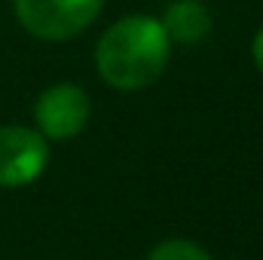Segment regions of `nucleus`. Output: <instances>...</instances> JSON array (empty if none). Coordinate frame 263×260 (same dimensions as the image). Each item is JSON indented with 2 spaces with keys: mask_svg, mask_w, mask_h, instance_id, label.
<instances>
[{
  "mask_svg": "<svg viewBox=\"0 0 263 260\" xmlns=\"http://www.w3.org/2000/svg\"><path fill=\"white\" fill-rule=\"evenodd\" d=\"M172 40L159 18L126 15L104 31L95 49V67L101 80L120 92H138L153 86L168 65Z\"/></svg>",
  "mask_w": 263,
  "mask_h": 260,
  "instance_id": "f257e3e1",
  "label": "nucleus"
},
{
  "mask_svg": "<svg viewBox=\"0 0 263 260\" xmlns=\"http://www.w3.org/2000/svg\"><path fill=\"white\" fill-rule=\"evenodd\" d=\"M22 28L40 40H70L86 31L104 0H12Z\"/></svg>",
  "mask_w": 263,
  "mask_h": 260,
  "instance_id": "f03ea898",
  "label": "nucleus"
},
{
  "mask_svg": "<svg viewBox=\"0 0 263 260\" xmlns=\"http://www.w3.org/2000/svg\"><path fill=\"white\" fill-rule=\"evenodd\" d=\"M49 165V144L28 126H0V187H25Z\"/></svg>",
  "mask_w": 263,
  "mask_h": 260,
  "instance_id": "7ed1b4c3",
  "label": "nucleus"
},
{
  "mask_svg": "<svg viewBox=\"0 0 263 260\" xmlns=\"http://www.w3.org/2000/svg\"><path fill=\"white\" fill-rule=\"evenodd\" d=\"M34 120H37L40 135L67 141L80 135L89 123V95L73 83L49 86L34 104Z\"/></svg>",
  "mask_w": 263,
  "mask_h": 260,
  "instance_id": "20e7f679",
  "label": "nucleus"
},
{
  "mask_svg": "<svg viewBox=\"0 0 263 260\" xmlns=\"http://www.w3.org/2000/svg\"><path fill=\"white\" fill-rule=\"evenodd\" d=\"M168 40L175 43H184V46H193L199 40L208 37L211 31V15L205 9V3L199 0H178L165 9V18H159Z\"/></svg>",
  "mask_w": 263,
  "mask_h": 260,
  "instance_id": "39448f33",
  "label": "nucleus"
},
{
  "mask_svg": "<svg viewBox=\"0 0 263 260\" xmlns=\"http://www.w3.org/2000/svg\"><path fill=\"white\" fill-rule=\"evenodd\" d=\"M147 260H211V254L190 239H165L150 251Z\"/></svg>",
  "mask_w": 263,
  "mask_h": 260,
  "instance_id": "423d86ee",
  "label": "nucleus"
},
{
  "mask_svg": "<svg viewBox=\"0 0 263 260\" xmlns=\"http://www.w3.org/2000/svg\"><path fill=\"white\" fill-rule=\"evenodd\" d=\"M251 52H254V65L260 67V73H263V28L257 31V37H254V46H251Z\"/></svg>",
  "mask_w": 263,
  "mask_h": 260,
  "instance_id": "0eeeda50",
  "label": "nucleus"
}]
</instances>
